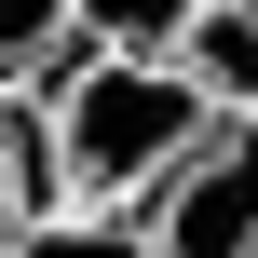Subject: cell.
Masks as SVG:
<instances>
[{
	"label": "cell",
	"mask_w": 258,
	"mask_h": 258,
	"mask_svg": "<svg viewBox=\"0 0 258 258\" xmlns=\"http://www.w3.org/2000/svg\"><path fill=\"white\" fill-rule=\"evenodd\" d=\"M41 109H54V163H68V204H150L177 163H190V136L218 122L163 54H68L54 82H41Z\"/></svg>",
	"instance_id": "obj_1"
},
{
	"label": "cell",
	"mask_w": 258,
	"mask_h": 258,
	"mask_svg": "<svg viewBox=\"0 0 258 258\" xmlns=\"http://www.w3.org/2000/svg\"><path fill=\"white\" fill-rule=\"evenodd\" d=\"M136 231H150V258H258V109L190 136V163L136 204Z\"/></svg>",
	"instance_id": "obj_2"
},
{
	"label": "cell",
	"mask_w": 258,
	"mask_h": 258,
	"mask_svg": "<svg viewBox=\"0 0 258 258\" xmlns=\"http://www.w3.org/2000/svg\"><path fill=\"white\" fill-rule=\"evenodd\" d=\"M218 122L231 109H258V0H190V27H177V54H163Z\"/></svg>",
	"instance_id": "obj_3"
},
{
	"label": "cell",
	"mask_w": 258,
	"mask_h": 258,
	"mask_svg": "<svg viewBox=\"0 0 258 258\" xmlns=\"http://www.w3.org/2000/svg\"><path fill=\"white\" fill-rule=\"evenodd\" d=\"M0 204H14V218H54V204H68V163H54V109H41V82L0 95Z\"/></svg>",
	"instance_id": "obj_4"
},
{
	"label": "cell",
	"mask_w": 258,
	"mask_h": 258,
	"mask_svg": "<svg viewBox=\"0 0 258 258\" xmlns=\"http://www.w3.org/2000/svg\"><path fill=\"white\" fill-rule=\"evenodd\" d=\"M14 258H150V231L122 204H54V218H14Z\"/></svg>",
	"instance_id": "obj_5"
},
{
	"label": "cell",
	"mask_w": 258,
	"mask_h": 258,
	"mask_svg": "<svg viewBox=\"0 0 258 258\" xmlns=\"http://www.w3.org/2000/svg\"><path fill=\"white\" fill-rule=\"evenodd\" d=\"M190 0H68V41L82 54H177Z\"/></svg>",
	"instance_id": "obj_6"
},
{
	"label": "cell",
	"mask_w": 258,
	"mask_h": 258,
	"mask_svg": "<svg viewBox=\"0 0 258 258\" xmlns=\"http://www.w3.org/2000/svg\"><path fill=\"white\" fill-rule=\"evenodd\" d=\"M82 41H68V0H0V95L14 82H54Z\"/></svg>",
	"instance_id": "obj_7"
},
{
	"label": "cell",
	"mask_w": 258,
	"mask_h": 258,
	"mask_svg": "<svg viewBox=\"0 0 258 258\" xmlns=\"http://www.w3.org/2000/svg\"><path fill=\"white\" fill-rule=\"evenodd\" d=\"M0 258H14V204H0Z\"/></svg>",
	"instance_id": "obj_8"
}]
</instances>
